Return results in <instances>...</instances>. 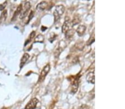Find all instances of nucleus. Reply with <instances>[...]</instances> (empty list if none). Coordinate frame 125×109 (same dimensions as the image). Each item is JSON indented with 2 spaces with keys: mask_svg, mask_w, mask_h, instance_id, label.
<instances>
[{
  "mask_svg": "<svg viewBox=\"0 0 125 109\" xmlns=\"http://www.w3.org/2000/svg\"><path fill=\"white\" fill-rule=\"evenodd\" d=\"M65 8L63 5H58L56 7L54 12H53V16H54L55 22H57L60 19L61 17L64 13Z\"/></svg>",
  "mask_w": 125,
  "mask_h": 109,
  "instance_id": "nucleus-1",
  "label": "nucleus"
},
{
  "mask_svg": "<svg viewBox=\"0 0 125 109\" xmlns=\"http://www.w3.org/2000/svg\"><path fill=\"white\" fill-rule=\"evenodd\" d=\"M31 4L29 2H25L24 6H22V10L20 14V18L21 19H22L26 17L27 15L28 14V11H30L31 8Z\"/></svg>",
  "mask_w": 125,
  "mask_h": 109,
  "instance_id": "nucleus-2",
  "label": "nucleus"
},
{
  "mask_svg": "<svg viewBox=\"0 0 125 109\" xmlns=\"http://www.w3.org/2000/svg\"><path fill=\"white\" fill-rule=\"evenodd\" d=\"M50 70V64H46V66L44 67V68H43V70L41 72V74L40 76L39 79H38V81L40 82H42L44 80V79L45 78V77L47 76V74H48V73L49 72Z\"/></svg>",
  "mask_w": 125,
  "mask_h": 109,
  "instance_id": "nucleus-3",
  "label": "nucleus"
},
{
  "mask_svg": "<svg viewBox=\"0 0 125 109\" xmlns=\"http://www.w3.org/2000/svg\"><path fill=\"white\" fill-rule=\"evenodd\" d=\"M38 102H39V101L36 97L32 99L28 103V104L26 105V107H25V109H34L37 106Z\"/></svg>",
  "mask_w": 125,
  "mask_h": 109,
  "instance_id": "nucleus-4",
  "label": "nucleus"
},
{
  "mask_svg": "<svg viewBox=\"0 0 125 109\" xmlns=\"http://www.w3.org/2000/svg\"><path fill=\"white\" fill-rule=\"evenodd\" d=\"M71 25V24L70 18H68V17H66L65 22L63 23L62 26V32L63 33H66V32L67 31V30L70 29Z\"/></svg>",
  "mask_w": 125,
  "mask_h": 109,
  "instance_id": "nucleus-5",
  "label": "nucleus"
},
{
  "mask_svg": "<svg viewBox=\"0 0 125 109\" xmlns=\"http://www.w3.org/2000/svg\"><path fill=\"white\" fill-rule=\"evenodd\" d=\"M78 84H79V80H78V78H75L74 82H72V87H71V92L73 94H75L77 92L78 88Z\"/></svg>",
  "mask_w": 125,
  "mask_h": 109,
  "instance_id": "nucleus-6",
  "label": "nucleus"
},
{
  "mask_svg": "<svg viewBox=\"0 0 125 109\" xmlns=\"http://www.w3.org/2000/svg\"><path fill=\"white\" fill-rule=\"evenodd\" d=\"M48 7V3L46 1H42L36 6V10L38 11H43Z\"/></svg>",
  "mask_w": 125,
  "mask_h": 109,
  "instance_id": "nucleus-7",
  "label": "nucleus"
},
{
  "mask_svg": "<svg viewBox=\"0 0 125 109\" xmlns=\"http://www.w3.org/2000/svg\"><path fill=\"white\" fill-rule=\"evenodd\" d=\"M95 73L94 72H89L86 76V80L88 83L95 84Z\"/></svg>",
  "mask_w": 125,
  "mask_h": 109,
  "instance_id": "nucleus-8",
  "label": "nucleus"
},
{
  "mask_svg": "<svg viewBox=\"0 0 125 109\" xmlns=\"http://www.w3.org/2000/svg\"><path fill=\"white\" fill-rule=\"evenodd\" d=\"M86 27L83 25H80L76 29V32L77 33L79 36H82L84 35V32H86Z\"/></svg>",
  "mask_w": 125,
  "mask_h": 109,
  "instance_id": "nucleus-9",
  "label": "nucleus"
},
{
  "mask_svg": "<svg viewBox=\"0 0 125 109\" xmlns=\"http://www.w3.org/2000/svg\"><path fill=\"white\" fill-rule=\"evenodd\" d=\"M22 4H20L18 7H17L16 11H15L14 14H13V16L12 17V20H11L14 21L16 20V19L17 18V17L18 16V15H20V13L21 12V10H22Z\"/></svg>",
  "mask_w": 125,
  "mask_h": 109,
  "instance_id": "nucleus-10",
  "label": "nucleus"
},
{
  "mask_svg": "<svg viewBox=\"0 0 125 109\" xmlns=\"http://www.w3.org/2000/svg\"><path fill=\"white\" fill-rule=\"evenodd\" d=\"M30 57V55L28 54V53H25V54L23 55L21 60V62H20V67L22 68L24 65L25 64V63L27 62V61L28 60Z\"/></svg>",
  "mask_w": 125,
  "mask_h": 109,
  "instance_id": "nucleus-11",
  "label": "nucleus"
},
{
  "mask_svg": "<svg viewBox=\"0 0 125 109\" xmlns=\"http://www.w3.org/2000/svg\"><path fill=\"white\" fill-rule=\"evenodd\" d=\"M75 32V30L73 28H70L66 32V38L67 39H70V38H72L73 35H74Z\"/></svg>",
  "mask_w": 125,
  "mask_h": 109,
  "instance_id": "nucleus-12",
  "label": "nucleus"
},
{
  "mask_svg": "<svg viewBox=\"0 0 125 109\" xmlns=\"http://www.w3.org/2000/svg\"><path fill=\"white\" fill-rule=\"evenodd\" d=\"M7 17V11L5 10L3 12L1 13V16H0V24L4 22L6 20Z\"/></svg>",
  "mask_w": 125,
  "mask_h": 109,
  "instance_id": "nucleus-13",
  "label": "nucleus"
},
{
  "mask_svg": "<svg viewBox=\"0 0 125 109\" xmlns=\"http://www.w3.org/2000/svg\"><path fill=\"white\" fill-rule=\"evenodd\" d=\"M45 38L42 34H38L34 39V43H42L44 41Z\"/></svg>",
  "mask_w": 125,
  "mask_h": 109,
  "instance_id": "nucleus-14",
  "label": "nucleus"
},
{
  "mask_svg": "<svg viewBox=\"0 0 125 109\" xmlns=\"http://www.w3.org/2000/svg\"><path fill=\"white\" fill-rule=\"evenodd\" d=\"M35 35H36V32H35L33 31L32 32H31L30 35L29 36V38H28V39L27 40L26 43H25V45L27 44L28 43H29L30 41H31L33 39V38H34V36H35Z\"/></svg>",
  "mask_w": 125,
  "mask_h": 109,
  "instance_id": "nucleus-15",
  "label": "nucleus"
},
{
  "mask_svg": "<svg viewBox=\"0 0 125 109\" xmlns=\"http://www.w3.org/2000/svg\"><path fill=\"white\" fill-rule=\"evenodd\" d=\"M79 22L80 20L78 19V18H75L72 20V22H71V24L72 25V26H74L79 23Z\"/></svg>",
  "mask_w": 125,
  "mask_h": 109,
  "instance_id": "nucleus-16",
  "label": "nucleus"
},
{
  "mask_svg": "<svg viewBox=\"0 0 125 109\" xmlns=\"http://www.w3.org/2000/svg\"><path fill=\"white\" fill-rule=\"evenodd\" d=\"M6 4H7V2H6L5 3L0 5V11H3V9H5V8L6 7Z\"/></svg>",
  "mask_w": 125,
  "mask_h": 109,
  "instance_id": "nucleus-17",
  "label": "nucleus"
},
{
  "mask_svg": "<svg viewBox=\"0 0 125 109\" xmlns=\"http://www.w3.org/2000/svg\"><path fill=\"white\" fill-rule=\"evenodd\" d=\"M84 1H90V0H84Z\"/></svg>",
  "mask_w": 125,
  "mask_h": 109,
  "instance_id": "nucleus-18",
  "label": "nucleus"
}]
</instances>
